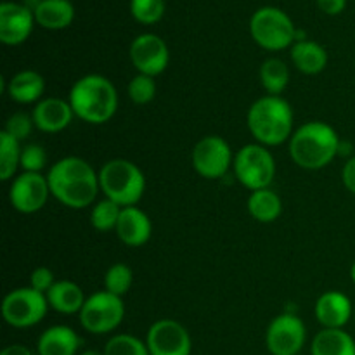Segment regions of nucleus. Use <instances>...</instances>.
Returning a JSON list of instances; mask_svg holds the SVG:
<instances>
[{"label": "nucleus", "mask_w": 355, "mask_h": 355, "mask_svg": "<svg viewBox=\"0 0 355 355\" xmlns=\"http://www.w3.org/2000/svg\"><path fill=\"white\" fill-rule=\"evenodd\" d=\"M80 340L78 333L64 324H55L45 329L37 340L38 355H78Z\"/></svg>", "instance_id": "obj_19"}, {"label": "nucleus", "mask_w": 355, "mask_h": 355, "mask_svg": "<svg viewBox=\"0 0 355 355\" xmlns=\"http://www.w3.org/2000/svg\"><path fill=\"white\" fill-rule=\"evenodd\" d=\"M45 297H47L49 307L52 311L64 315L80 314V311H82L87 300L82 288L68 279L55 281V284L49 290V293Z\"/></svg>", "instance_id": "obj_21"}, {"label": "nucleus", "mask_w": 355, "mask_h": 355, "mask_svg": "<svg viewBox=\"0 0 355 355\" xmlns=\"http://www.w3.org/2000/svg\"><path fill=\"white\" fill-rule=\"evenodd\" d=\"M342 182L349 193L355 194V155L347 159L342 168Z\"/></svg>", "instance_id": "obj_36"}, {"label": "nucleus", "mask_w": 355, "mask_h": 355, "mask_svg": "<svg viewBox=\"0 0 355 355\" xmlns=\"http://www.w3.org/2000/svg\"><path fill=\"white\" fill-rule=\"evenodd\" d=\"M311 355H355V340L345 329L322 328L312 340Z\"/></svg>", "instance_id": "obj_24"}, {"label": "nucleus", "mask_w": 355, "mask_h": 355, "mask_svg": "<svg viewBox=\"0 0 355 355\" xmlns=\"http://www.w3.org/2000/svg\"><path fill=\"white\" fill-rule=\"evenodd\" d=\"M80 324L90 335H110L125 319L123 298L103 290L87 297L78 314Z\"/></svg>", "instance_id": "obj_8"}, {"label": "nucleus", "mask_w": 355, "mask_h": 355, "mask_svg": "<svg viewBox=\"0 0 355 355\" xmlns=\"http://www.w3.org/2000/svg\"><path fill=\"white\" fill-rule=\"evenodd\" d=\"M49 302L44 293L31 286L9 291L2 302V318L9 326L17 329L33 328L47 315Z\"/></svg>", "instance_id": "obj_9"}, {"label": "nucleus", "mask_w": 355, "mask_h": 355, "mask_svg": "<svg viewBox=\"0 0 355 355\" xmlns=\"http://www.w3.org/2000/svg\"><path fill=\"white\" fill-rule=\"evenodd\" d=\"M121 210H123V208H121L120 205L107 200V198L96 201L92 210H90V224H92V227L99 232L114 231L118 225V220H120Z\"/></svg>", "instance_id": "obj_28"}, {"label": "nucleus", "mask_w": 355, "mask_h": 355, "mask_svg": "<svg viewBox=\"0 0 355 355\" xmlns=\"http://www.w3.org/2000/svg\"><path fill=\"white\" fill-rule=\"evenodd\" d=\"M49 196H52L51 187L44 173L21 172L10 180L9 203L19 214H37L45 207Z\"/></svg>", "instance_id": "obj_12"}, {"label": "nucleus", "mask_w": 355, "mask_h": 355, "mask_svg": "<svg viewBox=\"0 0 355 355\" xmlns=\"http://www.w3.org/2000/svg\"><path fill=\"white\" fill-rule=\"evenodd\" d=\"M21 3H23L24 7H28V9H30L31 12H35V10H37V7L42 3V0H23V2H21Z\"/></svg>", "instance_id": "obj_39"}, {"label": "nucleus", "mask_w": 355, "mask_h": 355, "mask_svg": "<svg viewBox=\"0 0 355 355\" xmlns=\"http://www.w3.org/2000/svg\"><path fill=\"white\" fill-rule=\"evenodd\" d=\"M68 101L76 118L90 125H103L116 114L118 90L110 78L92 73L73 83Z\"/></svg>", "instance_id": "obj_2"}, {"label": "nucleus", "mask_w": 355, "mask_h": 355, "mask_svg": "<svg viewBox=\"0 0 355 355\" xmlns=\"http://www.w3.org/2000/svg\"><path fill=\"white\" fill-rule=\"evenodd\" d=\"M165 0H130V12L137 23L156 24L165 14Z\"/></svg>", "instance_id": "obj_31"}, {"label": "nucleus", "mask_w": 355, "mask_h": 355, "mask_svg": "<svg viewBox=\"0 0 355 355\" xmlns=\"http://www.w3.org/2000/svg\"><path fill=\"white\" fill-rule=\"evenodd\" d=\"M33 14L37 24L45 30H64L75 19V7L69 0H42Z\"/></svg>", "instance_id": "obj_23"}, {"label": "nucleus", "mask_w": 355, "mask_h": 355, "mask_svg": "<svg viewBox=\"0 0 355 355\" xmlns=\"http://www.w3.org/2000/svg\"><path fill=\"white\" fill-rule=\"evenodd\" d=\"M248 211L260 224H272L283 214V201L279 194L270 187L260 191H253L248 198Z\"/></svg>", "instance_id": "obj_25"}, {"label": "nucleus", "mask_w": 355, "mask_h": 355, "mask_svg": "<svg viewBox=\"0 0 355 355\" xmlns=\"http://www.w3.org/2000/svg\"><path fill=\"white\" fill-rule=\"evenodd\" d=\"M342 139L326 121H307L290 139V156L300 168L321 170L338 156Z\"/></svg>", "instance_id": "obj_3"}, {"label": "nucleus", "mask_w": 355, "mask_h": 355, "mask_svg": "<svg viewBox=\"0 0 355 355\" xmlns=\"http://www.w3.org/2000/svg\"><path fill=\"white\" fill-rule=\"evenodd\" d=\"M354 319H355V311H354Z\"/></svg>", "instance_id": "obj_42"}, {"label": "nucleus", "mask_w": 355, "mask_h": 355, "mask_svg": "<svg viewBox=\"0 0 355 355\" xmlns=\"http://www.w3.org/2000/svg\"><path fill=\"white\" fill-rule=\"evenodd\" d=\"M35 128L45 134H59L71 125L75 113L68 99L44 97L31 110Z\"/></svg>", "instance_id": "obj_16"}, {"label": "nucleus", "mask_w": 355, "mask_h": 355, "mask_svg": "<svg viewBox=\"0 0 355 355\" xmlns=\"http://www.w3.org/2000/svg\"><path fill=\"white\" fill-rule=\"evenodd\" d=\"M130 61L137 73L156 78L168 68V45L155 33L139 35L130 44Z\"/></svg>", "instance_id": "obj_14"}, {"label": "nucleus", "mask_w": 355, "mask_h": 355, "mask_svg": "<svg viewBox=\"0 0 355 355\" xmlns=\"http://www.w3.org/2000/svg\"><path fill=\"white\" fill-rule=\"evenodd\" d=\"M291 62L304 75H319L328 66V52L314 40H300L291 45Z\"/></svg>", "instance_id": "obj_22"}, {"label": "nucleus", "mask_w": 355, "mask_h": 355, "mask_svg": "<svg viewBox=\"0 0 355 355\" xmlns=\"http://www.w3.org/2000/svg\"><path fill=\"white\" fill-rule=\"evenodd\" d=\"M300 355H302V354H300Z\"/></svg>", "instance_id": "obj_43"}, {"label": "nucleus", "mask_w": 355, "mask_h": 355, "mask_svg": "<svg viewBox=\"0 0 355 355\" xmlns=\"http://www.w3.org/2000/svg\"><path fill=\"white\" fill-rule=\"evenodd\" d=\"M191 162H193V168L196 170L198 175H201L203 179L215 180L225 177V173L232 168L234 155L224 137L207 135L194 144Z\"/></svg>", "instance_id": "obj_10"}, {"label": "nucleus", "mask_w": 355, "mask_h": 355, "mask_svg": "<svg viewBox=\"0 0 355 355\" xmlns=\"http://www.w3.org/2000/svg\"><path fill=\"white\" fill-rule=\"evenodd\" d=\"M114 232L123 245L130 246V248H141L151 239V218L139 207H127L121 210Z\"/></svg>", "instance_id": "obj_18"}, {"label": "nucleus", "mask_w": 355, "mask_h": 355, "mask_svg": "<svg viewBox=\"0 0 355 355\" xmlns=\"http://www.w3.org/2000/svg\"><path fill=\"white\" fill-rule=\"evenodd\" d=\"M33 128H35V123L31 114L19 111V113H14L7 118L6 127H3L2 130L7 132V134H9L10 137L16 139V141L23 142L30 137Z\"/></svg>", "instance_id": "obj_34"}, {"label": "nucleus", "mask_w": 355, "mask_h": 355, "mask_svg": "<svg viewBox=\"0 0 355 355\" xmlns=\"http://www.w3.org/2000/svg\"><path fill=\"white\" fill-rule=\"evenodd\" d=\"M250 33L260 47L277 52L295 44L297 28L284 10L266 6L253 12L250 19Z\"/></svg>", "instance_id": "obj_6"}, {"label": "nucleus", "mask_w": 355, "mask_h": 355, "mask_svg": "<svg viewBox=\"0 0 355 355\" xmlns=\"http://www.w3.org/2000/svg\"><path fill=\"white\" fill-rule=\"evenodd\" d=\"M260 83L267 96H281L290 83V68L279 58H269L260 66Z\"/></svg>", "instance_id": "obj_26"}, {"label": "nucleus", "mask_w": 355, "mask_h": 355, "mask_svg": "<svg viewBox=\"0 0 355 355\" xmlns=\"http://www.w3.org/2000/svg\"><path fill=\"white\" fill-rule=\"evenodd\" d=\"M293 110L281 96H263L250 106L246 125L255 142L274 148L293 135Z\"/></svg>", "instance_id": "obj_4"}, {"label": "nucleus", "mask_w": 355, "mask_h": 355, "mask_svg": "<svg viewBox=\"0 0 355 355\" xmlns=\"http://www.w3.org/2000/svg\"><path fill=\"white\" fill-rule=\"evenodd\" d=\"M35 14L23 3H0V42L3 45H21L30 38L35 26Z\"/></svg>", "instance_id": "obj_15"}, {"label": "nucleus", "mask_w": 355, "mask_h": 355, "mask_svg": "<svg viewBox=\"0 0 355 355\" xmlns=\"http://www.w3.org/2000/svg\"><path fill=\"white\" fill-rule=\"evenodd\" d=\"M78 355H104V352H99V350L89 349V350H83V352H80Z\"/></svg>", "instance_id": "obj_40"}, {"label": "nucleus", "mask_w": 355, "mask_h": 355, "mask_svg": "<svg viewBox=\"0 0 355 355\" xmlns=\"http://www.w3.org/2000/svg\"><path fill=\"white\" fill-rule=\"evenodd\" d=\"M103 352L104 355H151L146 342L128 333L111 336Z\"/></svg>", "instance_id": "obj_30"}, {"label": "nucleus", "mask_w": 355, "mask_h": 355, "mask_svg": "<svg viewBox=\"0 0 355 355\" xmlns=\"http://www.w3.org/2000/svg\"><path fill=\"white\" fill-rule=\"evenodd\" d=\"M128 97L134 104L137 106H144V104H149L156 97V82L153 76L148 75H137L128 82L127 87Z\"/></svg>", "instance_id": "obj_32"}, {"label": "nucleus", "mask_w": 355, "mask_h": 355, "mask_svg": "<svg viewBox=\"0 0 355 355\" xmlns=\"http://www.w3.org/2000/svg\"><path fill=\"white\" fill-rule=\"evenodd\" d=\"M21 151L23 146L19 141L10 137L7 132H0V179L3 182L12 180L17 168H21Z\"/></svg>", "instance_id": "obj_27"}, {"label": "nucleus", "mask_w": 355, "mask_h": 355, "mask_svg": "<svg viewBox=\"0 0 355 355\" xmlns=\"http://www.w3.org/2000/svg\"><path fill=\"white\" fill-rule=\"evenodd\" d=\"M55 284V276L49 267H37L30 276V286L38 293L47 295L49 290Z\"/></svg>", "instance_id": "obj_35"}, {"label": "nucleus", "mask_w": 355, "mask_h": 355, "mask_svg": "<svg viewBox=\"0 0 355 355\" xmlns=\"http://www.w3.org/2000/svg\"><path fill=\"white\" fill-rule=\"evenodd\" d=\"M352 300L342 291H324L318 298L314 315L324 329H343L354 318Z\"/></svg>", "instance_id": "obj_17"}, {"label": "nucleus", "mask_w": 355, "mask_h": 355, "mask_svg": "<svg viewBox=\"0 0 355 355\" xmlns=\"http://www.w3.org/2000/svg\"><path fill=\"white\" fill-rule=\"evenodd\" d=\"M99 186L104 198L121 208L137 207L146 193V177L134 162L114 158L101 166Z\"/></svg>", "instance_id": "obj_5"}, {"label": "nucleus", "mask_w": 355, "mask_h": 355, "mask_svg": "<svg viewBox=\"0 0 355 355\" xmlns=\"http://www.w3.org/2000/svg\"><path fill=\"white\" fill-rule=\"evenodd\" d=\"M234 175L248 191H260L270 187L276 177V159L269 148L253 142L246 144L234 155Z\"/></svg>", "instance_id": "obj_7"}, {"label": "nucleus", "mask_w": 355, "mask_h": 355, "mask_svg": "<svg viewBox=\"0 0 355 355\" xmlns=\"http://www.w3.org/2000/svg\"><path fill=\"white\" fill-rule=\"evenodd\" d=\"M307 342V328L295 312H283L270 321L266 345L270 355H300Z\"/></svg>", "instance_id": "obj_11"}, {"label": "nucleus", "mask_w": 355, "mask_h": 355, "mask_svg": "<svg viewBox=\"0 0 355 355\" xmlns=\"http://www.w3.org/2000/svg\"><path fill=\"white\" fill-rule=\"evenodd\" d=\"M350 279H352V283L355 284V262L352 263V267H350Z\"/></svg>", "instance_id": "obj_41"}, {"label": "nucleus", "mask_w": 355, "mask_h": 355, "mask_svg": "<svg viewBox=\"0 0 355 355\" xmlns=\"http://www.w3.org/2000/svg\"><path fill=\"white\" fill-rule=\"evenodd\" d=\"M319 9L329 16H336V14L343 12L347 7V0H318Z\"/></svg>", "instance_id": "obj_37"}, {"label": "nucleus", "mask_w": 355, "mask_h": 355, "mask_svg": "<svg viewBox=\"0 0 355 355\" xmlns=\"http://www.w3.org/2000/svg\"><path fill=\"white\" fill-rule=\"evenodd\" d=\"M134 283V272L127 263H113L104 274V290L123 298Z\"/></svg>", "instance_id": "obj_29"}, {"label": "nucleus", "mask_w": 355, "mask_h": 355, "mask_svg": "<svg viewBox=\"0 0 355 355\" xmlns=\"http://www.w3.org/2000/svg\"><path fill=\"white\" fill-rule=\"evenodd\" d=\"M6 92L17 104H37L44 99L45 80L35 69H23L10 76L6 83Z\"/></svg>", "instance_id": "obj_20"}, {"label": "nucleus", "mask_w": 355, "mask_h": 355, "mask_svg": "<svg viewBox=\"0 0 355 355\" xmlns=\"http://www.w3.org/2000/svg\"><path fill=\"white\" fill-rule=\"evenodd\" d=\"M47 166V153L40 144H26L21 151V170L31 173H42Z\"/></svg>", "instance_id": "obj_33"}, {"label": "nucleus", "mask_w": 355, "mask_h": 355, "mask_svg": "<svg viewBox=\"0 0 355 355\" xmlns=\"http://www.w3.org/2000/svg\"><path fill=\"white\" fill-rule=\"evenodd\" d=\"M51 194L71 210L94 207L101 193L99 173L89 162L78 156H66L47 172Z\"/></svg>", "instance_id": "obj_1"}, {"label": "nucleus", "mask_w": 355, "mask_h": 355, "mask_svg": "<svg viewBox=\"0 0 355 355\" xmlns=\"http://www.w3.org/2000/svg\"><path fill=\"white\" fill-rule=\"evenodd\" d=\"M144 342L151 355H191L193 352L189 331L175 319H158L153 322Z\"/></svg>", "instance_id": "obj_13"}, {"label": "nucleus", "mask_w": 355, "mask_h": 355, "mask_svg": "<svg viewBox=\"0 0 355 355\" xmlns=\"http://www.w3.org/2000/svg\"><path fill=\"white\" fill-rule=\"evenodd\" d=\"M0 355H33L26 345H21V343H12V345H7L6 349L0 352Z\"/></svg>", "instance_id": "obj_38"}]
</instances>
